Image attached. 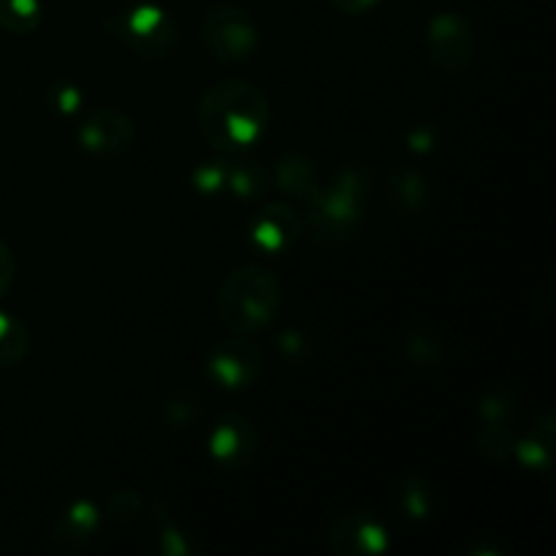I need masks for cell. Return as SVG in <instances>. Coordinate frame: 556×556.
Returning <instances> with one entry per match:
<instances>
[{
    "mask_svg": "<svg viewBox=\"0 0 556 556\" xmlns=\"http://www.w3.org/2000/svg\"><path fill=\"white\" fill-rule=\"evenodd\" d=\"M206 445H210V456L217 467L239 472L253 462L255 451H258V432L250 418L228 413L212 427Z\"/></svg>",
    "mask_w": 556,
    "mask_h": 556,
    "instance_id": "cell-10",
    "label": "cell"
},
{
    "mask_svg": "<svg viewBox=\"0 0 556 556\" xmlns=\"http://www.w3.org/2000/svg\"><path fill=\"white\" fill-rule=\"evenodd\" d=\"M14 277H16V258L11 253L9 244L0 239V296L9 293V288L14 286Z\"/></svg>",
    "mask_w": 556,
    "mask_h": 556,
    "instance_id": "cell-23",
    "label": "cell"
},
{
    "mask_svg": "<svg viewBox=\"0 0 556 556\" xmlns=\"http://www.w3.org/2000/svg\"><path fill=\"white\" fill-rule=\"evenodd\" d=\"M98 530H101V510H98V505L90 503V500H76L54 519L52 535L60 546L79 548L90 543L98 535Z\"/></svg>",
    "mask_w": 556,
    "mask_h": 556,
    "instance_id": "cell-12",
    "label": "cell"
},
{
    "mask_svg": "<svg viewBox=\"0 0 556 556\" xmlns=\"http://www.w3.org/2000/svg\"><path fill=\"white\" fill-rule=\"evenodd\" d=\"M201 36H204L206 49L220 63H244L253 58L261 41L258 25L250 11L233 3H220L206 11L204 22H201Z\"/></svg>",
    "mask_w": 556,
    "mask_h": 556,
    "instance_id": "cell-5",
    "label": "cell"
},
{
    "mask_svg": "<svg viewBox=\"0 0 556 556\" xmlns=\"http://www.w3.org/2000/svg\"><path fill=\"white\" fill-rule=\"evenodd\" d=\"M204 410V400L195 389H177L168 394L166 400V418L174 427H185V424H193L195 418Z\"/></svg>",
    "mask_w": 556,
    "mask_h": 556,
    "instance_id": "cell-20",
    "label": "cell"
},
{
    "mask_svg": "<svg viewBox=\"0 0 556 556\" xmlns=\"http://www.w3.org/2000/svg\"><path fill=\"white\" fill-rule=\"evenodd\" d=\"M54 106L60 114H74L81 103V92L74 85H54L52 87Z\"/></svg>",
    "mask_w": 556,
    "mask_h": 556,
    "instance_id": "cell-22",
    "label": "cell"
},
{
    "mask_svg": "<svg viewBox=\"0 0 556 556\" xmlns=\"http://www.w3.org/2000/svg\"><path fill=\"white\" fill-rule=\"evenodd\" d=\"M304 217L291 204H269L250 223V244L264 255H280L296 244Z\"/></svg>",
    "mask_w": 556,
    "mask_h": 556,
    "instance_id": "cell-11",
    "label": "cell"
},
{
    "mask_svg": "<svg viewBox=\"0 0 556 556\" xmlns=\"http://www.w3.org/2000/svg\"><path fill=\"white\" fill-rule=\"evenodd\" d=\"M261 367H264V356L258 345L250 342L248 334H237V331L228 340L217 342L206 358V375L226 391H242L253 386Z\"/></svg>",
    "mask_w": 556,
    "mask_h": 556,
    "instance_id": "cell-7",
    "label": "cell"
},
{
    "mask_svg": "<svg viewBox=\"0 0 556 556\" xmlns=\"http://www.w3.org/2000/svg\"><path fill=\"white\" fill-rule=\"evenodd\" d=\"M386 193H389L391 206H394L396 212L416 215V212L429 206V182L421 174L410 172V168H394V172L389 174Z\"/></svg>",
    "mask_w": 556,
    "mask_h": 556,
    "instance_id": "cell-13",
    "label": "cell"
},
{
    "mask_svg": "<svg viewBox=\"0 0 556 556\" xmlns=\"http://www.w3.org/2000/svg\"><path fill=\"white\" fill-rule=\"evenodd\" d=\"M114 36L141 58H166L177 47L179 30L172 14L155 3H136L109 20Z\"/></svg>",
    "mask_w": 556,
    "mask_h": 556,
    "instance_id": "cell-4",
    "label": "cell"
},
{
    "mask_svg": "<svg viewBox=\"0 0 556 556\" xmlns=\"http://www.w3.org/2000/svg\"><path fill=\"white\" fill-rule=\"evenodd\" d=\"M329 548L342 556H380L389 552V530L372 510H348L331 525Z\"/></svg>",
    "mask_w": 556,
    "mask_h": 556,
    "instance_id": "cell-8",
    "label": "cell"
},
{
    "mask_svg": "<svg viewBox=\"0 0 556 556\" xmlns=\"http://www.w3.org/2000/svg\"><path fill=\"white\" fill-rule=\"evenodd\" d=\"M41 0H0V27L14 36H27L41 25Z\"/></svg>",
    "mask_w": 556,
    "mask_h": 556,
    "instance_id": "cell-19",
    "label": "cell"
},
{
    "mask_svg": "<svg viewBox=\"0 0 556 556\" xmlns=\"http://www.w3.org/2000/svg\"><path fill=\"white\" fill-rule=\"evenodd\" d=\"M271 182V172H266L261 163L242 161L237 155H228V185L226 193L237 195V199H258L266 193Z\"/></svg>",
    "mask_w": 556,
    "mask_h": 556,
    "instance_id": "cell-15",
    "label": "cell"
},
{
    "mask_svg": "<svg viewBox=\"0 0 556 556\" xmlns=\"http://www.w3.org/2000/svg\"><path fill=\"white\" fill-rule=\"evenodd\" d=\"M372 199V172L367 166H342L331 177L329 185H318L309 210L304 217V228L313 231V239L326 250L342 248L348 239L356 237L364 215Z\"/></svg>",
    "mask_w": 556,
    "mask_h": 556,
    "instance_id": "cell-2",
    "label": "cell"
},
{
    "mask_svg": "<svg viewBox=\"0 0 556 556\" xmlns=\"http://www.w3.org/2000/svg\"><path fill=\"white\" fill-rule=\"evenodd\" d=\"M193 185L206 195L226 193L228 185V157H220V161L201 163L193 172Z\"/></svg>",
    "mask_w": 556,
    "mask_h": 556,
    "instance_id": "cell-21",
    "label": "cell"
},
{
    "mask_svg": "<svg viewBox=\"0 0 556 556\" xmlns=\"http://www.w3.org/2000/svg\"><path fill=\"white\" fill-rule=\"evenodd\" d=\"M282 307V282L266 266L248 264L223 280L217 291V315L237 334L266 329Z\"/></svg>",
    "mask_w": 556,
    "mask_h": 556,
    "instance_id": "cell-3",
    "label": "cell"
},
{
    "mask_svg": "<svg viewBox=\"0 0 556 556\" xmlns=\"http://www.w3.org/2000/svg\"><path fill=\"white\" fill-rule=\"evenodd\" d=\"M552 445H554V432H552V416H546V421L538 424L525 440L514 445V454L519 456L521 465L527 470L543 472L552 465Z\"/></svg>",
    "mask_w": 556,
    "mask_h": 556,
    "instance_id": "cell-16",
    "label": "cell"
},
{
    "mask_svg": "<svg viewBox=\"0 0 556 556\" xmlns=\"http://www.w3.org/2000/svg\"><path fill=\"white\" fill-rule=\"evenodd\" d=\"M280 190L286 195H293L299 201H309L313 193L318 190V174H315V166L304 155H286L280 163H277L275 174H271Z\"/></svg>",
    "mask_w": 556,
    "mask_h": 556,
    "instance_id": "cell-14",
    "label": "cell"
},
{
    "mask_svg": "<svg viewBox=\"0 0 556 556\" xmlns=\"http://www.w3.org/2000/svg\"><path fill=\"white\" fill-rule=\"evenodd\" d=\"M30 351V331L16 315L0 309V367H16Z\"/></svg>",
    "mask_w": 556,
    "mask_h": 556,
    "instance_id": "cell-18",
    "label": "cell"
},
{
    "mask_svg": "<svg viewBox=\"0 0 556 556\" xmlns=\"http://www.w3.org/2000/svg\"><path fill=\"white\" fill-rule=\"evenodd\" d=\"M427 49L429 60L440 71L459 74V71H465L472 63V54H476L472 25L465 16L456 14V11H440V14L429 20Z\"/></svg>",
    "mask_w": 556,
    "mask_h": 556,
    "instance_id": "cell-6",
    "label": "cell"
},
{
    "mask_svg": "<svg viewBox=\"0 0 556 556\" xmlns=\"http://www.w3.org/2000/svg\"><path fill=\"white\" fill-rule=\"evenodd\" d=\"M269 98L253 81L223 79L201 96V136L223 155H242L258 144L269 130Z\"/></svg>",
    "mask_w": 556,
    "mask_h": 556,
    "instance_id": "cell-1",
    "label": "cell"
},
{
    "mask_svg": "<svg viewBox=\"0 0 556 556\" xmlns=\"http://www.w3.org/2000/svg\"><path fill=\"white\" fill-rule=\"evenodd\" d=\"M76 139H79L81 150H87L90 155L117 157L134 147L136 125L128 114L117 112V109H96L81 119Z\"/></svg>",
    "mask_w": 556,
    "mask_h": 556,
    "instance_id": "cell-9",
    "label": "cell"
},
{
    "mask_svg": "<svg viewBox=\"0 0 556 556\" xmlns=\"http://www.w3.org/2000/svg\"><path fill=\"white\" fill-rule=\"evenodd\" d=\"M394 508L405 519L421 521L432 510V492L421 476H405L394 489Z\"/></svg>",
    "mask_w": 556,
    "mask_h": 556,
    "instance_id": "cell-17",
    "label": "cell"
},
{
    "mask_svg": "<svg viewBox=\"0 0 556 556\" xmlns=\"http://www.w3.org/2000/svg\"><path fill=\"white\" fill-rule=\"evenodd\" d=\"M331 3H334L342 14L362 16V14H369V11H372L380 0H331Z\"/></svg>",
    "mask_w": 556,
    "mask_h": 556,
    "instance_id": "cell-24",
    "label": "cell"
}]
</instances>
